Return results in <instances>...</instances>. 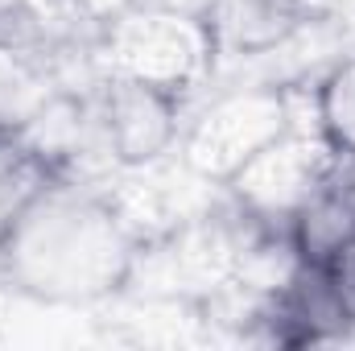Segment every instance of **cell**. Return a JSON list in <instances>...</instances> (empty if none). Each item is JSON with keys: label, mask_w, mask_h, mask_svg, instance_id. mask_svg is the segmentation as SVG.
<instances>
[{"label": "cell", "mask_w": 355, "mask_h": 351, "mask_svg": "<svg viewBox=\"0 0 355 351\" xmlns=\"http://www.w3.org/2000/svg\"><path fill=\"white\" fill-rule=\"evenodd\" d=\"M137 236L107 190L46 178L0 236V281L46 306H91L124 289Z\"/></svg>", "instance_id": "cell-1"}, {"label": "cell", "mask_w": 355, "mask_h": 351, "mask_svg": "<svg viewBox=\"0 0 355 351\" xmlns=\"http://www.w3.org/2000/svg\"><path fill=\"white\" fill-rule=\"evenodd\" d=\"M99 50L107 75L141 79L178 95L207 83L215 71V42L207 17L149 8V4H132L128 12L107 21L99 29Z\"/></svg>", "instance_id": "cell-2"}, {"label": "cell", "mask_w": 355, "mask_h": 351, "mask_svg": "<svg viewBox=\"0 0 355 351\" xmlns=\"http://www.w3.org/2000/svg\"><path fill=\"white\" fill-rule=\"evenodd\" d=\"M293 132V87L244 83L215 95L182 132V162L211 182H232L261 149Z\"/></svg>", "instance_id": "cell-3"}, {"label": "cell", "mask_w": 355, "mask_h": 351, "mask_svg": "<svg viewBox=\"0 0 355 351\" xmlns=\"http://www.w3.org/2000/svg\"><path fill=\"white\" fill-rule=\"evenodd\" d=\"M339 153L318 132H285L227 182L232 203L268 228H289L293 211L339 170Z\"/></svg>", "instance_id": "cell-4"}, {"label": "cell", "mask_w": 355, "mask_h": 351, "mask_svg": "<svg viewBox=\"0 0 355 351\" xmlns=\"http://www.w3.org/2000/svg\"><path fill=\"white\" fill-rule=\"evenodd\" d=\"M103 145L116 170H145L162 166L174 145H182V95L141 79L107 75L95 95Z\"/></svg>", "instance_id": "cell-5"}, {"label": "cell", "mask_w": 355, "mask_h": 351, "mask_svg": "<svg viewBox=\"0 0 355 351\" xmlns=\"http://www.w3.org/2000/svg\"><path fill=\"white\" fill-rule=\"evenodd\" d=\"M310 0H207V29L219 58H257L302 29Z\"/></svg>", "instance_id": "cell-6"}, {"label": "cell", "mask_w": 355, "mask_h": 351, "mask_svg": "<svg viewBox=\"0 0 355 351\" xmlns=\"http://www.w3.org/2000/svg\"><path fill=\"white\" fill-rule=\"evenodd\" d=\"M285 232L302 264H318V268H331L355 248V178L343 174V162L293 211Z\"/></svg>", "instance_id": "cell-7"}, {"label": "cell", "mask_w": 355, "mask_h": 351, "mask_svg": "<svg viewBox=\"0 0 355 351\" xmlns=\"http://www.w3.org/2000/svg\"><path fill=\"white\" fill-rule=\"evenodd\" d=\"M314 124L343 162H355V54L335 58L314 83Z\"/></svg>", "instance_id": "cell-8"}, {"label": "cell", "mask_w": 355, "mask_h": 351, "mask_svg": "<svg viewBox=\"0 0 355 351\" xmlns=\"http://www.w3.org/2000/svg\"><path fill=\"white\" fill-rule=\"evenodd\" d=\"M71 4H75L83 17H87L91 25H99V29H103L107 21H116L120 12H128L137 0H71Z\"/></svg>", "instance_id": "cell-9"}]
</instances>
